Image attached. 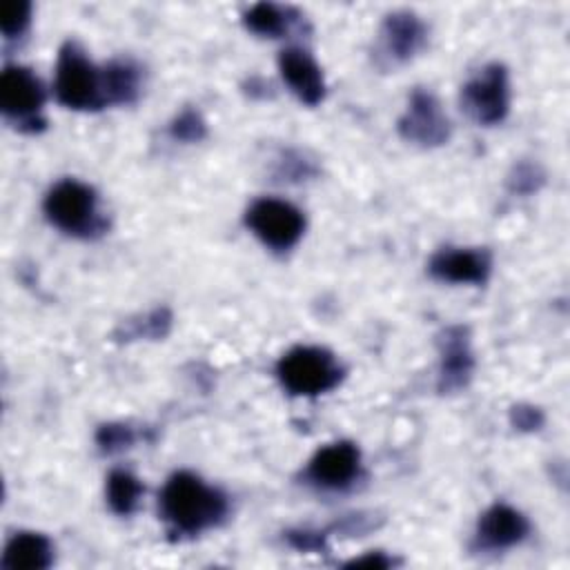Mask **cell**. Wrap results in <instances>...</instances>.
<instances>
[{"mask_svg": "<svg viewBox=\"0 0 570 570\" xmlns=\"http://www.w3.org/2000/svg\"><path fill=\"white\" fill-rule=\"evenodd\" d=\"M225 512V494L191 472H176L163 485L160 514L176 532L198 534L216 525Z\"/></svg>", "mask_w": 570, "mask_h": 570, "instance_id": "6da1fadb", "label": "cell"}, {"mask_svg": "<svg viewBox=\"0 0 570 570\" xmlns=\"http://www.w3.org/2000/svg\"><path fill=\"white\" fill-rule=\"evenodd\" d=\"M53 89L69 109H100L105 105L102 69L94 67L73 40L65 42L58 53Z\"/></svg>", "mask_w": 570, "mask_h": 570, "instance_id": "7a4b0ae2", "label": "cell"}, {"mask_svg": "<svg viewBox=\"0 0 570 570\" xmlns=\"http://www.w3.org/2000/svg\"><path fill=\"white\" fill-rule=\"evenodd\" d=\"M276 374L287 392L298 396H316L336 387L343 370L327 350L298 345L283 354L276 365Z\"/></svg>", "mask_w": 570, "mask_h": 570, "instance_id": "3957f363", "label": "cell"}, {"mask_svg": "<svg viewBox=\"0 0 570 570\" xmlns=\"http://www.w3.org/2000/svg\"><path fill=\"white\" fill-rule=\"evenodd\" d=\"M47 218L62 232L73 236H94L102 229L98 200L89 185L67 178L51 187L45 198Z\"/></svg>", "mask_w": 570, "mask_h": 570, "instance_id": "277c9868", "label": "cell"}, {"mask_svg": "<svg viewBox=\"0 0 570 570\" xmlns=\"http://www.w3.org/2000/svg\"><path fill=\"white\" fill-rule=\"evenodd\" d=\"M461 105L481 125L501 122L510 107V85L503 65H485L461 89Z\"/></svg>", "mask_w": 570, "mask_h": 570, "instance_id": "5b68a950", "label": "cell"}, {"mask_svg": "<svg viewBox=\"0 0 570 570\" xmlns=\"http://www.w3.org/2000/svg\"><path fill=\"white\" fill-rule=\"evenodd\" d=\"M45 105V89L31 69L20 65L4 67L0 76V109L20 127L31 131L42 129L40 116Z\"/></svg>", "mask_w": 570, "mask_h": 570, "instance_id": "8992f818", "label": "cell"}, {"mask_svg": "<svg viewBox=\"0 0 570 570\" xmlns=\"http://www.w3.org/2000/svg\"><path fill=\"white\" fill-rule=\"evenodd\" d=\"M249 229L272 249H289L298 243L305 229L303 214L285 200L258 198L247 209Z\"/></svg>", "mask_w": 570, "mask_h": 570, "instance_id": "52a82bcc", "label": "cell"}, {"mask_svg": "<svg viewBox=\"0 0 570 570\" xmlns=\"http://www.w3.org/2000/svg\"><path fill=\"white\" fill-rule=\"evenodd\" d=\"M399 131L410 142H416L421 147H436L448 140L450 120L443 114L434 94L416 89L410 96L407 109L399 118Z\"/></svg>", "mask_w": 570, "mask_h": 570, "instance_id": "ba28073f", "label": "cell"}, {"mask_svg": "<svg viewBox=\"0 0 570 570\" xmlns=\"http://www.w3.org/2000/svg\"><path fill=\"white\" fill-rule=\"evenodd\" d=\"M358 448L350 441L325 445L312 456L307 465V479L321 488H345L358 474Z\"/></svg>", "mask_w": 570, "mask_h": 570, "instance_id": "9c48e42d", "label": "cell"}, {"mask_svg": "<svg viewBox=\"0 0 570 570\" xmlns=\"http://www.w3.org/2000/svg\"><path fill=\"white\" fill-rule=\"evenodd\" d=\"M278 69L296 98L305 105H318L325 96L323 71L309 51L301 47H287L278 56Z\"/></svg>", "mask_w": 570, "mask_h": 570, "instance_id": "30bf717a", "label": "cell"}, {"mask_svg": "<svg viewBox=\"0 0 570 570\" xmlns=\"http://www.w3.org/2000/svg\"><path fill=\"white\" fill-rule=\"evenodd\" d=\"M425 24L410 11H394L381 24V47L394 62H405L425 45Z\"/></svg>", "mask_w": 570, "mask_h": 570, "instance_id": "8fae6325", "label": "cell"}, {"mask_svg": "<svg viewBox=\"0 0 570 570\" xmlns=\"http://www.w3.org/2000/svg\"><path fill=\"white\" fill-rule=\"evenodd\" d=\"M430 274L450 283H483L490 274V254L485 249L448 247L432 256Z\"/></svg>", "mask_w": 570, "mask_h": 570, "instance_id": "7c38bea8", "label": "cell"}, {"mask_svg": "<svg viewBox=\"0 0 570 570\" xmlns=\"http://www.w3.org/2000/svg\"><path fill=\"white\" fill-rule=\"evenodd\" d=\"M474 358L470 350V341L463 327H448L441 338V372H439V390L454 392L461 390L472 374Z\"/></svg>", "mask_w": 570, "mask_h": 570, "instance_id": "4fadbf2b", "label": "cell"}, {"mask_svg": "<svg viewBox=\"0 0 570 570\" xmlns=\"http://www.w3.org/2000/svg\"><path fill=\"white\" fill-rule=\"evenodd\" d=\"M528 534V521L510 505L497 503L483 512L476 530V539L483 548L503 550L517 546Z\"/></svg>", "mask_w": 570, "mask_h": 570, "instance_id": "5bb4252c", "label": "cell"}, {"mask_svg": "<svg viewBox=\"0 0 570 570\" xmlns=\"http://www.w3.org/2000/svg\"><path fill=\"white\" fill-rule=\"evenodd\" d=\"M53 561V548L45 534L18 532L2 552V570H45Z\"/></svg>", "mask_w": 570, "mask_h": 570, "instance_id": "9a60e30c", "label": "cell"}, {"mask_svg": "<svg viewBox=\"0 0 570 570\" xmlns=\"http://www.w3.org/2000/svg\"><path fill=\"white\" fill-rule=\"evenodd\" d=\"M140 71L129 60H111L102 69V91L105 102H131L138 96Z\"/></svg>", "mask_w": 570, "mask_h": 570, "instance_id": "2e32d148", "label": "cell"}, {"mask_svg": "<svg viewBox=\"0 0 570 570\" xmlns=\"http://www.w3.org/2000/svg\"><path fill=\"white\" fill-rule=\"evenodd\" d=\"M298 18V13H294L287 7H278L274 2H258L254 7H249L243 16L245 27L258 36H267V38H278L281 33H285L292 22Z\"/></svg>", "mask_w": 570, "mask_h": 570, "instance_id": "e0dca14e", "label": "cell"}, {"mask_svg": "<svg viewBox=\"0 0 570 570\" xmlns=\"http://www.w3.org/2000/svg\"><path fill=\"white\" fill-rule=\"evenodd\" d=\"M142 485L140 481L125 472V470H114L107 479V501L114 512L118 514H131L140 501Z\"/></svg>", "mask_w": 570, "mask_h": 570, "instance_id": "ac0fdd59", "label": "cell"}, {"mask_svg": "<svg viewBox=\"0 0 570 570\" xmlns=\"http://www.w3.org/2000/svg\"><path fill=\"white\" fill-rule=\"evenodd\" d=\"M31 18V4L24 0H11L0 4V29L7 38L20 36Z\"/></svg>", "mask_w": 570, "mask_h": 570, "instance_id": "d6986e66", "label": "cell"}, {"mask_svg": "<svg viewBox=\"0 0 570 570\" xmlns=\"http://www.w3.org/2000/svg\"><path fill=\"white\" fill-rule=\"evenodd\" d=\"M169 134L176 140L198 142L205 136V120L196 109H185L174 118V122L169 127Z\"/></svg>", "mask_w": 570, "mask_h": 570, "instance_id": "ffe728a7", "label": "cell"}, {"mask_svg": "<svg viewBox=\"0 0 570 570\" xmlns=\"http://www.w3.org/2000/svg\"><path fill=\"white\" fill-rule=\"evenodd\" d=\"M96 441L105 452H120L134 443V430L125 423H107L98 430Z\"/></svg>", "mask_w": 570, "mask_h": 570, "instance_id": "44dd1931", "label": "cell"}, {"mask_svg": "<svg viewBox=\"0 0 570 570\" xmlns=\"http://www.w3.org/2000/svg\"><path fill=\"white\" fill-rule=\"evenodd\" d=\"M512 423L519 430H537L543 423V416H541V412L537 407L517 405V407H512Z\"/></svg>", "mask_w": 570, "mask_h": 570, "instance_id": "7402d4cb", "label": "cell"}, {"mask_svg": "<svg viewBox=\"0 0 570 570\" xmlns=\"http://www.w3.org/2000/svg\"><path fill=\"white\" fill-rule=\"evenodd\" d=\"M541 183V174L532 165L517 167V174L512 176V189L517 191H532Z\"/></svg>", "mask_w": 570, "mask_h": 570, "instance_id": "603a6c76", "label": "cell"}, {"mask_svg": "<svg viewBox=\"0 0 570 570\" xmlns=\"http://www.w3.org/2000/svg\"><path fill=\"white\" fill-rule=\"evenodd\" d=\"M289 541L298 550H318V548H323V537H318L314 532H292Z\"/></svg>", "mask_w": 570, "mask_h": 570, "instance_id": "cb8c5ba5", "label": "cell"}, {"mask_svg": "<svg viewBox=\"0 0 570 570\" xmlns=\"http://www.w3.org/2000/svg\"><path fill=\"white\" fill-rule=\"evenodd\" d=\"M367 563H374V566H387L390 561H387V559H383V557H367V559L352 561V566H367Z\"/></svg>", "mask_w": 570, "mask_h": 570, "instance_id": "d4e9b609", "label": "cell"}]
</instances>
